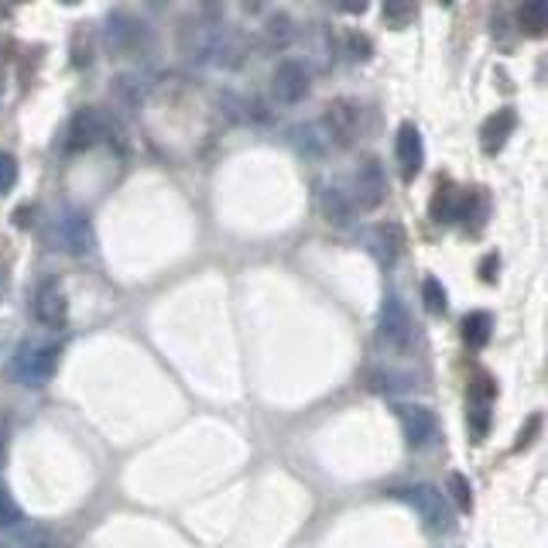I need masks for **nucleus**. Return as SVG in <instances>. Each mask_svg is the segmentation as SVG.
Here are the masks:
<instances>
[{"label": "nucleus", "mask_w": 548, "mask_h": 548, "mask_svg": "<svg viewBox=\"0 0 548 548\" xmlns=\"http://www.w3.org/2000/svg\"><path fill=\"white\" fill-rule=\"evenodd\" d=\"M14 182H18V158L7 155V151H0V196L11 192Z\"/></svg>", "instance_id": "obj_27"}, {"label": "nucleus", "mask_w": 548, "mask_h": 548, "mask_svg": "<svg viewBox=\"0 0 548 548\" xmlns=\"http://www.w3.org/2000/svg\"><path fill=\"white\" fill-rule=\"evenodd\" d=\"M59 240L66 251H72L76 257H86L93 251V230H90V220L83 213H66L59 220Z\"/></svg>", "instance_id": "obj_14"}, {"label": "nucleus", "mask_w": 548, "mask_h": 548, "mask_svg": "<svg viewBox=\"0 0 548 548\" xmlns=\"http://www.w3.org/2000/svg\"><path fill=\"white\" fill-rule=\"evenodd\" d=\"M329 4H333L336 11L353 14V18H357V14H364L367 7H370V0H329Z\"/></svg>", "instance_id": "obj_29"}, {"label": "nucleus", "mask_w": 548, "mask_h": 548, "mask_svg": "<svg viewBox=\"0 0 548 548\" xmlns=\"http://www.w3.org/2000/svg\"><path fill=\"white\" fill-rule=\"evenodd\" d=\"M405 501L415 507L418 518L425 521V528H429L432 535L453 531V514H449V504H446V497H442V490L429 487V483H418V487L405 490Z\"/></svg>", "instance_id": "obj_5"}, {"label": "nucleus", "mask_w": 548, "mask_h": 548, "mask_svg": "<svg viewBox=\"0 0 548 548\" xmlns=\"http://www.w3.org/2000/svg\"><path fill=\"white\" fill-rule=\"evenodd\" d=\"M384 192H388V182H384V172H381V161L374 158H364L357 165V172H353V189L346 192L350 196L353 209H377L384 199Z\"/></svg>", "instance_id": "obj_6"}, {"label": "nucleus", "mask_w": 548, "mask_h": 548, "mask_svg": "<svg viewBox=\"0 0 548 548\" xmlns=\"http://www.w3.org/2000/svg\"><path fill=\"white\" fill-rule=\"evenodd\" d=\"M501 268V261H497V254H487V261L480 264V274H483V281H494V271Z\"/></svg>", "instance_id": "obj_30"}, {"label": "nucleus", "mask_w": 548, "mask_h": 548, "mask_svg": "<svg viewBox=\"0 0 548 548\" xmlns=\"http://www.w3.org/2000/svg\"><path fill=\"white\" fill-rule=\"evenodd\" d=\"M21 542H7V545H0V548H18Z\"/></svg>", "instance_id": "obj_34"}, {"label": "nucleus", "mask_w": 548, "mask_h": 548, "mask_svg": "<svg viewBox=\"0 0 548 548\" xmlns=\"http://www.w3.org/2000/svg\"><path fill=\"white\" fill-rule=\"evenodd\" d=\"M463 199H466V189H459L456 182H439L432 196V220L435 223H456L459 213H463Z\"/></svg>", "instance_id": "obj_15"}, {"label": "nucleus", "mask_w": 548, "mask_h": 548, "mask_svg": "<svg viewBox=\"0 0 548 548\" xmlns=\"http://www.w3.org/2000/svg\"><path fill=\"white\" fill-rule=\"evenodd\" d=\"M411 333H415V326H411L405 302H401L398 295H388L381 305V319H377V336H381V343L391 346V350H405L411 343Z\"/></svg>", "instance_id": "obj_7"}, {"label": "nucleus", "mask_w": 548, "mask_h": 548, "mask_svg": "<svg viewBox=\"0 0 548 548\" xmlns=\"http://www.w3.org/2000/svg\"><path fill=\"white\" fill-rule=\"evenodd\" d=\"M69 316V302L66 292L55 278H45L42 285L35 288V319L42 322L45 329H62Z\"/></svg>", "instance_id": "obj_10"}, {"label": "nucleus", "mask_w": 548, "mask_h": 548, "mask_svg": "<svg viewBox=\"0 0 548 548\" xmlns=\"http://www.w3.org/2000/svg\"><path fill=\"white\" fill-rule=\"evenodd\" d=\"M422 302H425V309L432 312V316H442V312L449 309V298H446V288H442V281L439 278H425V285H422Z\"/></svg>", "instance_id": "obj_23"}, {"label": "nucleus", "mask_w": 548, "mask_h": 548, "mask_svg": "<svg viewBox=\"0 0 548 548\" xmlns=\"http://www.w3.org/2000/svg\"><path fill=\"white\" fill-rule=\"evenodd\" d=\"M442 4H453V0H442Z\"/></svg>", "instance_id": "obj_36"}, {"label": "nucleus", "mask_w": 548, "mask_h": 548, "mask_svg": "<svg viewBox=\"0 0 548 548\" xmlns=\"http://www.w3.org/2000/svg\"><path fill=\"white\" fill-rule=\"evenodd\" d=\"M0 93H4V76H0Z\"/></svg>", "instance_id": "obj_35"}, {"label": "nucleus", "mask_w": 548, "mask_h": 548, "mask_svg": "<svg viewBox=\"0 0 548 548\" xmlns=\"http://www.w3.org/2000/svg\"><path fill=\"white\" fill-rule=\"evenodd\" d=\"M14 4H24V0H14Z\"/></svg>", "instance_id": "obj_37"}, {"label": "nucleus", "mask_w": 548, "mask_h": 548, "mask_svg": "<svg viewBox=\"0 0 548 548\" xmlns=\"http://www.w3.org/2000/svg\"><path fill=\"white\" fill-rule=\"evenodd\" d=\"M360 124H364V107L353 100H336L326 107V114H322L319 127L322 134H326L329 148H346V144H353L360 137Z\"/></svg>", "instance_id": "obj_4"}, {"label": "nucleus", "mask_w": 548, "mask_h": 548, "mask_svg": "<svg viewBox=\"0 0 548 548\" xmlns=\"http://www.w3.org/2000/svg\"><path fill=\"white\" fill-rule=\"evenodd\" d=\"M182 48L189 59L216 69H240L247 59V38L227 24H189L182 31Z\"/></svg>", "instance_id": "obj_1"}, {"label": "nucleus", "mask_w": 548, "mask_h": 548, "mask_svg": "<svg viewBox=\"0 0 548 548\" xmlns=\"http://www.w3.org/2000/svg\"><path fill=\"white\" fill-rule=\"evenodd\" d=\"M59 364V343H24L14 357V377L28 388H42Z\"/></svg>", "instance_id": "obj_3"}, {"label": "nucleus", "mask_w": 548, "mask_h": 548, "mask_svg": "<svg viewBox=\"0 0 548 548\" xmlns=\"http://www.w3.org/2000/svg\"><path fill=\"white\" fill-rule=\"evenodd\" d=\"M292 144L302 155H312V158H319L322 151L329 148V141H326V134H322V127H319V120L316 124H302V127H295L292 131Z\"/></svg>", "instance_id": "obj_20"}, {"label": "nucleus", "mask_w": 548, "mask_h": 548, "mask_svg": "<svg viewBox=\"0 0 548 548\" xmlns=\"http://www.w3.org/2000/svg\"><path fill=\"white\" fill-rule=\"evenodd\" d=\"M295 21L288 14H271L268 24H264V48L268 52H285L288 45L295 42Z\"/></svg>", "instance_id": "obj_17"}, {"label": "nucleus", "mask_w": 548, "mask_h": 548, "mask_svg": "<svg viewBox=\"0 0 548 548\" xmlns=\"http://www.w3.org/2000/svg\"><path fill=\"white\" fill-rule=\"evenodd\" d=\"M374 251L384 264L398 261V254L405 251V233H401L398 223H381V227L374 230Z\"/></svg>", "instance_id": "obj_18"}, {"label": "nucleus", "mask_w": 548, "mask_h": 548, "mask_svg": "<svg viewBox=\"0 0 548 548\" xmlns=\"http://www.w3.org/2000/svg\"><path fill=\"white\" fill-rule=\"evenodd\" d=\"M490 329H494V322H490L487 312H470V316L463 319V336L470 346H483L490 340Z\"/></svg>", "instance_id": "obj_22"}, {"label": "nucleus", "mask_w": 548, "mask_h": 548, "mask_svg": "<svg viewBox=\"0 0 548 548\" xmlns=\"http://www.w3.org/2000/svg\"><path fill=\"white\" fill-rule=\"evenodd\" d=\"M103 35H107L110 52L124 55V59H141V55H148L151 48H155V35H151L148 24H144L141 18H134V14H127V11L107 14V28H103Z\"/></svg>", "instance_id": "obj_2"}, {"label": "nucleus", "mask_w": 548, "mask_h": 548, "mask_svg": "<svg viewBox=\"0 0 548 548\" xmlns=\"http://www.w3.org/2000/svg\"><path fill=\"white\" fill-rule=\"evenodd\" d=\"M538 425H542V415H531V429L528 432H521V439H518V449H525L528 442H531V435L538 432Z\"/></svg>", "instance_id": "obj_31"}, {"label": "nucleus", "mask_w": 548, "mask_h": 548, "mask_svg": "<svg viewBox=\"0 0 548 548\" xmlns=\"http://www.w3.org/2000/svg\"><path fill=\"white\" fill-rule=\"evenodd\" d=\"M110 134V120L100 114L96 107L76 110L66 127V151H86L93 144H100Z\"/></svg>", "instance_id": "obj_9"}, {"label": "nucleus", "mask_w": 548, "mask_h": 548, "mask_svg": "<svg viewBox=\"0 0 548 548\" xmlns=\"http://www.w3.org/2000/svg\"><path fill=\"white\" fill-rule=\"evenodd\" d=\"M24 521V511L18 507V501L11 497V490L0 483V528H18Z\"/></svg>", "instance_id": "obj_25"}, {"label": "nucleus", "mask_w": 548, "mask_h": 548, "mask_svg": "<svg viewBox=\"0 0 548 548\" xmlns=\"http://www.w3.org/2000/svg\"><path fill=\"white\" fill-rule=\"evenodd\" d=\"M415 14H418V0H384V7H381L384 24L394 31L408 28V24L415 21Z\"/></svg>", "instance_id": "obj_21"}, {"label": "nucleus", "mask_w": 548, "mask_h": 548, "mask_svg": "<svg viewBox=\"0 0 548 548\" xmlns=\"http://www.w3.org/2000/svg\"><path fill=\"white\" fill-rule=\"evenodd\" d=\"M487 429H490V408L487 405L470 408V439L480 442L483 435H487Z\"/></svg>", "instance_id": "obj_28"}, {"label": "nucleus", "mask_w": 548, "mask_h": 548, "mask_svg": "<svg viewBox=\"0 0 548 548\" xmlns=\"http://www.w3.org/2000/svg\"><path fill=\"white\" fill-rule=\"evenodd\" d=\"M319 203H322V216H326L333 227H350L353 216H357L350 196H346L343 189H336V185H326V189L319 192Z\"/></svg>", "instance_id": "obj_16"}, {"label": "nucleus", "mask_w": 548, "mask_h": 548, "mask_svg": "<svg viewBox=\"0 0 548 548\" xmlns=\"http://www.w3.org/2000/svg\"><path fill=\"white\" fill-rule=\"evenodd\" d=\"M518 24L528 38H542L548 28V4L545 0H521L518 7Z\"/></svg>", "instance_id": "obj_19"}, {"label": "nucleus", "mask_w": 548, "mask_h": 548, "mask_svg": "<svg viewBox=\"0 0 548 548\" xmlns=\"http://www.w3.org/2000/svg\"><path fill=\"white\" fill-rule=\"evenodd\" d=\"M264 4H268V0H244V7H247V11H251V14H257V11H261Z\"/></svg>", "instance_id": "obj_32"}, {"label": "nucleus", "mask_w": 548, "mask_h": 548, "mask_svg": "<svg viewBox=\"0 0 548 548\" xmlns=\"http://www.w3.org/2000/svg\"><path fill=\"white\" fill-rule=\"evenodd\" d=\"M398 418H401V429H405V439L411 449L429 446L435 429H439V425H435V415L425 405H401Z\"/></svg>", "instance_id": "obj_12"}, {"label": "nucleus", "mask_w": 548, "mask_h": 548, "mask_svg": "<svg viewBox=\"0 0 548 548\" xmlns=\"http://www.w3.org/2000/svg\"><path fill=\"white\" fill-rule=\"evenodd\" d=\"M514 127H518V114H514L511 107H501L497 114H490L487 120H483L480 127V144L487 155H497V151L507 144V137L514 134Z\"/></svg>", "instance_id": "obj_13"}, {"label": "nucleus", "mask_w": 548, "mask_h": 548, "mask_svg": "<svg viewBox=\"0 0 548 548\" xmlns=\"http://www.w3.org/2000/svg\"><path fill=\"white\" fill-rule=\"evenodd\" d=\"M446 490H449V497L456 501L459 511H473V490H470V483H466L463 473H449Z\"/></svg>", "instance_id": "obj_24"}, {"label": "nucleus", "mask_w": 548, "mask_h": 548, "mask_svg": "<svg viewBox=\"0 0 548 548\" xmlns=\"http://www.w3.org/2000/svg\"><path fill=\"white\" fill-rule=\"evenodd\" d=\"M62 4H66V7H76V4H79V0H62Z\"/></svg>", "instance_id": "obj_33"}, {"label": "nucleus", "mask_w": 548, "mask_h": 548, "mask_svg": "<svg viewBox=\"0 0 548 548\" xmlns=\"http://www.w3.org/2000/svg\"><path fill=\"white\" fill-rule=\"evenodd\" d=\"M346 55H350L353 62H367L370 55H374V42H370L364 31H353V35L346 38Z\"/></svg>", "instance_id": "obj_26"}, {"label": "nucleus", "mask_w": 548, "mask_h": 548, "mask_svg": "<svg viewBox=\"0 0 548 548\" xmlns=\"http://www.w3.org/2000/svg\"><path fill=\"white\" fill-rule=\"evenodd\" d=\"M309 69L302 66V62L295 59H285L278 62L271 72V93L278 103H285V107H295V103H302L305 96H309Z\"/></svg>", "instance_id": "obj_8"}, {"label": "nucleus", "mask_w": 548, "mask_h": 548, "mask_svg": "<svg viewBox=\"0 0 548 548\" xmlns=\"http://www.w3.org/2000/svg\"><path fill=\"white\" fill-rule=\"evenodd\" d=\"M394 151H398V165H401V175L411 182L418 172H422L425 165V144H422V131H418L411 120L398 127V144H394Z\"/></svg>", "instance_id": "obj_11"}]
</instances>
